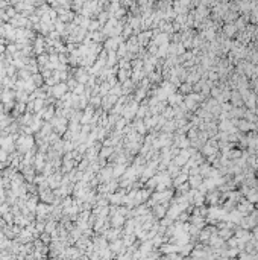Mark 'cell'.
<instances>
[{"label":"cell","mask_w":258,"mask_h":260,"mask_svg":"<svg viewBox=\"0 0 258 260\" xmlns=\"http://www.w3.org/2000/svg\"><path fill=\"white\" fill-rule=\"evenodd\" d=\"M119 55H120V56L126 55V47H125L123 44H122V46H120V49H119Z\"/></svg>","instance_id":"cell-12"},{"label":"cell","mask_w":258,"mask_h":260,"mask_svg":"<svg viewBox=\"0 0 258 260\" xmlns=\"http://www.w3.org/2000/svg\"><path fill=\"white\" fill-rule=\"evenodd\" d=\"M117 62V53L116 52H108V65H114Z\"/></svg>","instance_id":"cell-8"},{"label":"cell","mask_w":258,"mask_h":260,"mask_svg":"<svg viewBox=\"0 0 258 260\" xmlns=\"http://www.w3.org/2000/svg\"><path fill=\"white\" fill-rule=\"evenodd\" d=\"M90 102H91L94 106H99V105H100V96H94V97H93Z\"/></svg>","instance_id":"cell-11"},{"label":"cell","mask_w":258,"mask_h":260,"mask_svg":"<svg viewBox=\"0 0 258 260\" xmlns=\"http://www.w3.org/2000/svg\"><path fill=\"white\" fill-rule=\"evenodd\" d=\"M129 76H131V70H120L119 71V81L120 82L129 81Z\"/></svg>","instance_id":"cell-6"},{"label":"cell","mask_w":258,"mask_h":260,"mask_svg":"<svg viewBox=\"0 0 258 260\" xmlns=\"http://www.w3.org/2000/svg\"><path fill=\"white\" fill-rule=\"evenodd\" d=\"M30 82L33 84V87L36 88V87H40V85H43V75L41 73H35V75H32L30 76Z\"/></svg>","instance_id":"cell-3"},{"label":"cell","mask_w":258,"mask_h":260,"mask_svg":"<svg viewBox=\"0 0 258 260\" xmlns=\"http://www.w3.org/2000/svg\"><path fill=\"white\" fill-rule=\"evenodd\" d=\"M3 52H5V47H3V46H0V53H3Z\"/></svg>","instance_id":"cell-13"},{"label":"cell","mask_w":258,"mask_h":260,"mask_svg":"<svg viewBox=\"0 0 258 260\" xmlns=\"http://www.w3.org/2000/svg\"><path fill=\"white\" fill-rule=\"evenodd\" d=\"M43 49H44V36H38V38L35 40V50H36V53L41 55Z\"/></svg>","instance_id":"cell-4"},{"label":"cell","mask_w":258,"mask_h":260,"mask_svg":"<svg viewBox=\"0 0 258 260\" xmlns=\"http://www.w3.org/2000/svg\"><path fill=\"white\" fill-rule=\"evenodd\" d=\"M3 166H5L3 163H0V169H3Z\"/></svg>","instance_id":"cell-14"},{"label":"cell","mask_w":258,"mask_h":260,"mask_svg":"<svg viewBox=\"0 0 258 260\" xmlns=\"http://www.w3.org/2000/svg\"><path fill=\"white\" fill-rule=\"evenodd\" d=\"M117 43H119V40H117V38H109V40H106V41H105V49H106L108 52H116V49H117Z\"/></svg>","instance_id":"cell-2"},{"label":"cell","mask_w":258,"mask_h":260,"mask_svg":"<svg viewBox=\"0 0 258 260\" xmlns=\"http://www.w3.org/2000/svg\"><path fill=\"white\" fill-rule=\"evenodd\" d=\"M14 96H15V93H12V91H9V90H5V91L2 93V96H0V97H2L0 100L5 102V103H8V102H12V97H14Z\"/></svg>","instance_id":"cell-5"},{"label":"cell","mask_w":258,"mask_h":260,"mask_svg":"<svg viewBox=\"0 0 258 260\" xmlns=\"http://www.w3.org/2000/svg\"><path fill=\"white\" fill-rule=\"evenodd\" d=\"M97 27H99V21H97V20H94V21L91 20V21L87 24V29H90V30H96Z\"/></svg>","instance_id":"cell-10"},{"label":"cell","mask_w":258,"mask_h":260,"mask_svg":"<svg viewBox=\"0 0 258 260\" xmlns=\"http://www.w3.org/2000/svg\"><path fill=\"white\" fill-rule=\"evenodd\" d=\"M113 147H109V146H105V147H102V149H100V158H106V157H109V155H111L113 154Z\"/></svg>","instance_id":"cell-7"},{"label":"cell","mask_w":258,"mask_h":260,"mask_svg":"<svg viewBox=\"0 0 258 260\" xmlns=\"http://www.w3.org/2000/svg\"><path fill=\"white\" fill-rule=\"evenodd\" d=\"M68 88H67V84H58V85H53V88H52V93L56 96V97H59V99H62V96H64V93L67 91Z\"/></svg>","instance_id":"cell-1"},{"label":"cell","mask_w":258,"mask_h":260,"mask_svg":"<svg viewBox=\"0 0 258 260\" xmlns=\"http://www.w3.org/2000/svg\"><path fill=\"white\" fill-rule=\"evenodd\" d=\"M78 85H79V82H78L75 78H70V79L67 81V88H68V90H73V91H75V88H76Z\"/></svg>","instance_id":"cell-9"}]
</instances>
